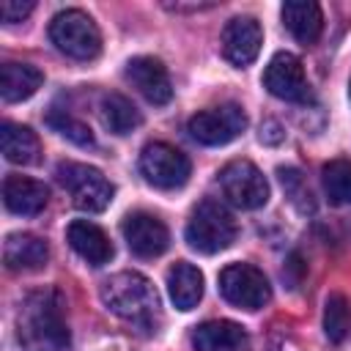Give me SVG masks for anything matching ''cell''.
<instances>
[{
  "instance_id": "1",
  "label": "cell",
  "mask_w": 351,
  "mask_h": 351,
  "mask_svg": "<svg viewBox=\"0 0 351 351\" xmlns=\"http://www.w3.org/2000/svg\"><path fill=\"white\" fill-rule=\"evenodd\" d=\"M16 340L22 351H69L71 335L63 315V299L55 288L25 296L16 313Z\"/></svg>"
},
{
  "instance_id": "2",
  "label": "cell",
  "mask_w": 351,
  "mask_h": 351,
  "mask_svg": "<svg viewBox=\"0 0 351 351\" xmlns=\"http://www.w3.org/2000/svg\"><path fill=\"white\" fill-rule=\"evenodd\" d=\"M101 302L110 313L137 329H156L159 324V293L140 271H118L107 277L101 282Z\"/></svg>"
},
{
  "instance_id": "3",
  "label": "cell",
  "mask_w": 351,
  "mask_h": 351,
  "mask_svg": "<svg viewBox=\"0 0 351 351\" xmlns=\"http://www.w3.org/2000/svg\"><path fill=\"white\" fill-rule=\"evenodd\" d=\"M186 244L195 250V252H203V255H217L222 250H228L236 239V219L233 214L214 197H206L200 200L192 214H189V222H186Z\"/></svg>"
},
{
  "instance_id": "4",
  "label": "cell",
  "mask_w": 351,
  "mask_h": 351,
  "mask_svg": "<svg viewBox=\"0 0 351 351\" xmlns=\"http://www.w3.org/2000/svg\"><path fill=\"white\" fill-rule=\"evenodd\" d=\"M55 178L71 195V203L80 211L99 214L112 203L115 186L107 181V176L99 167L82 165V162H60L55 167Z\"/></svg>"
},
{
  "instance_id": "5",
  "label": "cell",
  "mask_w": 351,
  "mask_h": 351,
  "mask_svg": "<svg viewBox=\"0 0 351 351\" xmlns=\"http://www.w3.org/2000/svg\"><path fill=\"white\" fill-rule=\"evenodd\" d=\"M49 38L66 58L74 60H93L101 52V33L82 8L58 11L49 22Z\"/></svg>"
},
{
  "instance_id": "6",
  "label": "cell",
  "mask_w": 351,
  "mask_h": 351,
  "mask_svg": "<svg viewBox=\"0 0 351 351\" xmlns=\"http://www.w3.org/2000/svg\"><path fill=\"white\" fill-rule=\"evenodd\" d=\"M219 189L225 195L228 203H233L236 208L252 211L266 206L269 200V181L266 176L250 162V159H233L219 170Z\"/></svg>"
},
{
  "instance_id": "7",
  "label": "cell",
  "mask_w": 351,
  "mask_h": 351,
  "mask_svg": "<svg viewBox=\"0 0 351 351\" xmlns=\"http://www.w3.org/2000/svg\"><path fill=\"white\" fill-rule=\"evenodd\" d=\"M219 293L225 302L241 310H261L271 299L266 274L252 263H228L219 271Z\"/></svg>"
},
{
  "instance_id": "8",
  "label": "cell",
  "mask_w": 351,
  "mask_h": 351,
  "mask_svg": "<svg viewBox=\"0 0 351 351\" xmlns=\"http://www.w3.org/2000/svg\"><path fill=\"white\" fill-rule=\"evenodd\" d=\"M244 129H247V112L239 104H233V101L200 110L186 123L189 137L195 143H200V145H228Z\"/></svg>"
},
{
  "instance_id": "9",
  "label": "cell",
  "mask_w": 351,
  "mask_h": 351,
  "mask_svg": "<svg viewBox=\"0 0 351 351\" xmlns=\"http://www.w3.org/2000/svg\"><path fill=\"white\" fill-rule=\"evenodd\" d=\"M189 159L170 143H148L140 151V173L156 189H181L189 181Z\"/></svg>"
},
{
  "instance_id": "10",
  "label": "cell",
  "mask_w": 351,
  "mask_h": 351,
  "mask_svg": "<svg viewBox=\"0 0 351 351\" xmlns=\"http://www.w3.org/2000/svg\"><path fill=\"white\" fill-rule=\"evenodd\" d=\"M263 88L282 101H296V104L310 101V82L304 77L302 60L293 52L271 55V60L266 63V71H263Z\"/></svg>"
},
{
  "instance_id": "11",
  "label": "cell",
  "mask_w": 351,
  "mask_h": 351,
  "mask_svg": "<svg viewBox=\"0 0 351 351\" xmlns=\"http://www.w3.org/2000/svg\"><path fill=\"white\" fill-rule=\"evenodd\" d=\"M121 233H123L129 250L137 258H159L170 247V230H167V225L159 217L148 214V211L126 214L123 222H121Z\"/></svg>"
},
{
  "instance_id": "12",
  "label": "cell",
  "mask_w": 351,
  "mask_h": 351,
  "mask_svg": "<svg viewBox=\"0 0 351 351\" xmlns=\"http://www.w3.org/2000/svg\"><path fill=\"white\" fill-rule=\"evenodd\" d=\"M126 80L132 82V88L151 104H167L173 99V82H170V74L165 69V63L159 58H151V55H140V58H132L126 63Z\"/></svg>"
},
{
  "instance_id": "13",
  "label": "cell",
  "mask_w": 351,
  "mask_h": 351,
  "mask_svg": "<svg viewBox=\"0 0 351 351\" xmlns=\"http://www.w3.org/2000/svg\"><path fill=\"white\" fill-rule=\"evenodd\" d=\"M263 44V30L255 16H233L222 30V55L236 69L250 66Z\"/></svg>"
},
{
  "instance_id": "14",
  "label": "cell",
  "mask_w": 351,
  "mask_h": 351,
  "mask_svg": "<svg viewBox=\"0 0 351 351\" xmlns=\"http://www.w3.org/2000/svg\"><path fill=\"white\" fill-rule=\"evenodd\" d=\"M49 200V189L36 181V178H27V176H5L3 181V203L11 214H19V217H36L44 211Z\"/></svg>"
},
{
  "instance_id": "15",
  "label": "cell",
  "mask_w": 351,
  "mask_h": 351,
  "mask_svg": "<svg viewBox=\"0 0 351 351\" xmlns=\"http://www.w3.org/2000/svg\"><path fill=\"white\" fill-rule=\"evenodd\" d=\"M195 351H250V335L236 321H206L192 332Z\"/></svg>"
},
{
  "instance_id": "16",
  "label": "cell",
  "mask_w": 351,
  "mask_h": 351,
  "mask_svg": "<svg viewBox=\"0 0 351 351\" xmlns=\"http://www.w3.org/2000/svg\"><path fill=\"white\" fill-rule=\"evenodd\" d=\"M66 239H69L71 250L82 261H88L90 266H96V269L112 261V241L107 239V233L99 225H93L88 219H74L66 228Z\"/></svg>"
},
{
  "instance_id": "17",
  "label": "cell",
  "mask_w": 351,
  "mask_h": 351,
  "mask_svg": "<svg viewBox=\"0 0 351 351\" xmlns=\"http://www.w3.org/2000/svg\"><path fill=\"white\" fill-rule=\"evenodd\" d=\"M280 16H282V25L291 30V36L304 47L315 44L321 30H324L321 5L313 3V0H288V3H282Z\"/></svg>"
},
{
  "instance_id": "18",
  "label": "cell",
  "mask_w": 351,
  "mask_h": 351,
  "mask_svg": "<svg viewBox=\"0 0 351 351\" xmlns=\"http://www.w3.org/2000/svg\"><path fill=\"white\" fill-rule=\"evenodd\" d=\"M3 261L11 271H38L49 261V247L33 233H11L3 244Z\"/></svg>"
},
{
  "instance_id": "19",
  "label": "cell",
  "mask_w": 351,
  "mask_h": 351,
  "mask_svg": "<svg viewBox=\"0 0 351 351\" xmlns=\"http://www.w3.org/2000/svg\"><path fill=\"white\" fill-rule=\"evenodd\" d=\"M44 82V74L30 63H3L0 66V99L16 104L30 99Z\"/></svg>"
},
{
  "instance_id": "20",
  "label": "cell",
  "mask_w": 351,
  "mask_h": 351,
  "mask_svg": "<svg viewBox=\"0 0 351 351\" xmlns=\"http://www.w3.org/2000/svg\"><path fill=\"white\" fill-rule=\"evenodd\" d=\"M0 148L11 165H36L38 154H41V143H38L36 132L30 126H22L14 121H5L0 126Z\"/></svg>"
},
{
  "instance_id": "21",
  "label": "cell",
  "mask_w": 351,
  "mask_h": 351,
  "mask_svg": "<svg viewBox=\"0 0 351 351\" xmlns=\"http://www.w3.org/2000/svg\"><path fill=\"white\" fill-rule=\"evenodd\" d=\"M167 293H170V302L184 313L197 307V302L203 299V274H200V269L186 263V261H178L167 271Z\"/></svg>"
},
{
  "instance_id": "22",
  "label": "cell",
  "mask_w": 351,
  "mask_h": 351,
  "mask_svg": "<svg viewBox=\"0 0 351 351\" xmlns=\"http://www.w3.org/2000/svg\"><path fill=\"white\" fill-rule=\"evenodd\" d=\"M99 118L104 129H110L112 134H129L143 123L140 110L123 93H107L99 104Z\"/></svg>"
},
{
  "instance_id": "23",
  "label": "cell",
  "mask_w": 351,
  "mask_h": 351,
  "mask_svg": "<svg viewBox=\"0 0 351 351\" xmlns=\"http://www.w3.org/2000/svg\"><path fill=\"white\" fill-rule=\"evenodd\" d=\"M324 192L335 206H351V159H332L321 170Z\"/></svg>"
},
{
  "instance_id": "24",
  "label": "cell",
  "mask_w": 351,
  "mask_h": 351,
  "mask_svg": "<svg viewBox=\"0 0 351 351\" xmlns=\"http://www.w3.org/2000/svg\"><path fill=\"white\" fill-rule=\"evenodd\" d=\"M351 326V310L343 293H329L324 302V332L329 343H343Z\"/></svg>"
},
{
  "instance_id": "25",
  "label": "cell",
  "mask_w": 351,
  "mask_h": 351,
  "mask_svg": "<svg viewBox=\"0 0 351 351\" xmlns=\"http://www.w3.org/2000/svg\"><path fill=\"white\" fill-rule=\"evenodd\" d=\"M47 123H49L58 134H63L66 140H71V143H77V145H82V148H93V145H96V137H93L90 126L82 123V121H77V118H74L71 112H66V110H52V112L47 115Z\"/></svg>"
},
{
  "instance_id": "26",
  "label": "cell",
  "mask_w": 351,
  "mask_h": 351,
  "mask_svg": "<svg viewBox=\"0 0 351 351\" xmlns=\"http://www.w3.org/2000/svg\"><path fill=\"white\" fill-rule=\"evenodd\" d=\"M277 173H280V181H282L288 197L293 200V206H296L299 211H313V195H310L304 178L299 176V170H293V167H280Z\"/></svg>"
},
{
  "instance_id": "27",
  "label": "cell",
  "mask_w": 351,
  "mask_h": 351,
  "mask_svg": "<svg viewBox=\"0 0 351 351\" xmlns=\"http://www.w3.org/2000/svg\"><path fill=\"white\" fill-rule=\"evenodd\" d=\"M36 8V3L33 0H3L0 3V16H3V22H22L30 11Z\"/></svg>"
},
{
  "instance_id": "28",
  "label": "cell",
  "mask_w": 351,
  "mask_h": 351,
  "mask_svg": "<svg viewBox=\"0 0 351 351\" xmlns=\"http://www.w3.org/2000/svg\"><path fill=\"white\" fill-rule=\"evenodd\" d=\"M348 96H351V88H348Z\"/></svg>"
}]
</instances>
